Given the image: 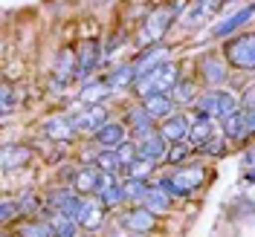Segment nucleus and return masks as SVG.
Returning <instances> with one entry per match:
<instances>
[{
	"instance_id": "nucleus-9",
	"label": "nucleus",
	"mask_w": 255,
	"mask_h": 237,
	"mask_svg": "<svg viewBox=\"0 0 255 237\" xmlns=\"http://www.w3.org/2000/svg\"><path fill=\"white\" fill-rule=\"evenodd\" d=\"M122 229L128 232H136V235H151L154 229H157V214L154 211H148L145 206H133L130 211L122 214Z\"/></svg>"
},
{
	"instance_id": "nucleus-18",
	"label": "nucleus",
	"mask_w": 255,
	"mask_h": 237,
	"mask_svg": "<svg viewBox=\"0 0 255 237\" xmlns=\"http://www.w3.org/2000/svg\"><path fill=\"white\" fill-rule=\"evenodd\" d=\"M215 136V119L206 113H197L191 116V130H189V142L194 145V151H200L203 145Z\"/></svg>"
},
{
	"instance_id": "nucleus-25",
	"label": "nucleus",
	"mask_w": 255,
	"mask_h": 237,
	"mask_svg": "<svg viewBox=\"0 0 255 237\" xmlns=\"http://www.w3.org/2000/svg\"><path fill=\"white\" fill-rule=\"evenodd\" d=\"M99 197H102V203H105V206H108V208H119V206H122V203H128L125 185H122V182H119L116 176H113L111 182H108V185L102 188V194H99Z\"/></svg>"
},
{
	"instance_id": "nucleus-11",
	"label": "nucleus",
	"mask_w": 255,
	"mask_h": 237,
	"mask_svg": "<svg viewBox=\"0 0 255 237\" xmlns=\"http://www.w3.org/2000/svg\"><path fill=\"white\" fill-rule=\"evenodd\" d=\"M79 203H81V194L73 188V185H70V188L52 191V194L47 197V208L49 211H61V214H70V217H76Z\"/></svg>"
},
{
	"instance_id": "nucleus-31",
	"label": "nucleus",
	"mask_w": 255,
	"mask_h": 237,
	"mask_svg": "<svg viewBox=\"0 0 255 237\" xmlns=\"http://www.w3.org/2000/svg\"><path fill=\"white\" fill-rule=\"evenodd\" d=\"M96 165H99L105 174H113V176L122 171V162H119V154H116V151H99Z\"/></svg>"
},
{
	"instance_id": "nucleus-40",
	"label": "nucleus",
	"mask_w": 255,
	"mask_h": 237,
	"mask_svg": "<svg viewBox=\"0 0 255 237\" xmlns=\"http://www.w3.org/2000/svg\"><path fill=\"white\" fill-rule=\"evenodd\" d=\"M111 237H145V235H136V232H128V229H122V232H113Z\"/></svg>"
},
{
	"instance_id": "nucleus-15",
	"label": "nucleus",
	"mask_w": 255,
	"mask_h": 237,
	"mask_svg": "<svg viewBox=\"0 0 255 237\" xmlns=\"http://www.w3.org/2000/svg\"><path fill=\"white\" fill-rule=\"evenodd\" d=\"M125 142H128V125L125 122H108V125L96 133V145H99L102 151H116L119 145H125Z\"/></svg>"
},
{
	"instance_id": "nucleus-14",
	"label": "nucleus",
	"mask_w": 255,
	"mask_h": 237,
	"mask_svg": "<svg viewBox=\"0 0 255 237\" xmlns=\"http://www.w3.org/2000/svg\"><path fill=\"white\" fill-rule=\"evenodd\" d=\"M171 203H174V194L168 188H162L159 182H154V185H148L145 188V197H142V203L139 206H145L148 211H154V214H165L168 208H171Z\"/></svg>"
},
{
	"instance_id": "nucleus-13",
	"label": "nucleus",
	"mask_w": 255,
	"mask_h": 237,
	"mask_svg": "<svg viewBox=\"0 0 255 237\" xmlns=\"http://www.w3.org/2000/svg\"><path fill=\"white\" fill-rule=\"evenodd\" d=\"M136 148H139V157L151 159V162H165L168 159V148H171V142L168 139H162L157 133H151V136H145V139H136Z\"/></svg>"
},
{
	"instance_id": "nucleus-30",
	"label": "nucleus",
	"mask_w": 255,
	"mask_h": 237,
	"mask_svg": "<svg viewBox=\"0 0 255 237\" xmlns=\"http://www.w3.org/2000/svg\"><path fill=\"white\" fill-rule=\"evenodd\" d=\"M154 168H157V162H151V159H145V157H136L125 168V174L133 176V179H148V176L154 174Z\"/></svg>"
},
{
	"instance_id": "nucleus-32",
	"label": "nucleus",
	"mask_w": 255,
	"mask_h": 237,
	"mask_svg": "<svg viewBox=\"0 0 255 237\" xmlns=\"http://www.w3.org/2000/svg\"><path fill=\"white\" fill-rule=\"evenodd\" d=\"M125 194H128V203H142L145 197V188H148V179H133V176H128L125 182Z\"/></svg>"
},
{
	"instance_id": "nucleus-29",
	"label": "nucleus",
	"mask_w": 255,
	"mask_h": 237,
	"mask_svg": "<svg viewBox=\"0 0 255 237\" xmlns=\"http://www.w3.org/2000/svg\"><path fill=\"white\" fill-rule=\"evenodd\" d=\"M171 98H174L177 104H191V101H197V84L191 79L177 81L174 90H171Z\"/></svg>"
},
{
	"instance_id": "nucleus-36",
	"label": "nucleus",
	"mask_w": 255,
	"mask_h": 237,
	"mask_svg": "<svg viewBox=\"0 0 255 237\" xmlns=\"http://www.w3.org/2000/svg\"><path fill=\"white\" fill-rule=\"evenodd\" d=\"M20 211L23 214H38V211H44V206L35 194H26V197H20Z\"/></svg>"
},
{
	"instance_id": "nucleus-24",
	"label": "nucleus",
	"mask_w": 255,
	"mask_h": 237,
	"mask_svg": "<svg viewBox=\"0 0 255 237\" xmlns=\"http://www.w3.org/2000/svg\"><path fill=\"white\" fill-rule=\"evenodd\" d=\"M29 159H32V151L26 145H6V148H3V171L23 168Z\"/></svg>"
},
{
	"instance_id": "nucleus-37",
	"label": "nucleus",
	"mask_w": 255,
	"mask_h": 237,
	"mask_svg": "<svg viewBox=\"0 0 255 237\" xmlns=\"http://www.w3.org/2000/svg\"><path fill=\"white\" fill-rule=\"evenodd\" d=\"M221 9V0H200V6L194 9V17H209V15H215Z\"/></svg>"
},
{
	"instance_id": "nucleus-20",
	"label": "nucleus",
	"mask_w": 255,
	"mask_h": 237,
	"mask_svg": "<svg viewBox=\"0 0 255 237\" xmlns=\"http://www.w3.org/2000/svg\"><path fill=\"white\" fill-rule=\"evenodd\" d=\"M55 81L58 84H70V81H76L79 79V55L73 52V49H64L61 55H58V61H55Z\"/></svg>"
},
{
	"instance_id": "nucleus-7",
	"label": "nucleus",
	"mask_w": 255,
	"mask_h": 237,
	"mask_svg": "<svg viewBox=\"0 0 255 237\" xmlns=\"http://www.w3.org/2000/svg\"><path fill=\"white\" fill-rule=\"evenodd\" d=\"M180 15L174 6H157V9H151V15L145 17V41H162V35L171 29V23H174V17Z\"/></svg>"
},
{
	"instance_id": "nucleus-4",
	"label": "nucleus",
	"mask_w": 255,
	"mask_h": 237,
	"mask_svg": "<svg viewBox=\"0 0 255 237\" xmlns=\"http://www.w3.org/2000/svg\"><path fill=\"white\" fill-rule=\"evenodd\" d=\"M194 104H197L200 113H206L212 119H226V116H232L235 110L244 107L241 98L232 93V90H209V93H203Z\"/></svg>"
},
{
	"instance_id": "nucleus-33",
	"label": "nucleus",
	"mask_w": 255,
	"mask_h": 237,
	"mask_svg": "<svg viewBox=\"0 0 255 237\" xmlns=\"http://www.w3.org/2000/svg\"><path fill=\"white\" fill-rule=\"evenodd\" d=\"M191 151H194V145H191L189 139H186V142H174L171 148H168V159H165V162H168V165H177V162L189 159Z\"/></svg>"
},
{
	"instance_id": "nucleus-6",
	"label": "nucleus",
	"mask_w": 255,
	"mask_h": 237,
	"mask_svg": "<svg viewBox=\"0 0 255 237\" xmlns=\"http://www.w3.org/2000/svg\"><path fill=\"white\" fill-rule=\"evenodd\" d=\"M229 76V61L223 55H215V52H206L200 61H197V79L203 81L206 87H221Z\"/></svg>"
},
{
	"instance_id": "nucleus-8",
	"label": "nucleus",
	"mask_w": 255,
	"mask_h": 237,
	"mask_svg": "<svg viewBox=\"0 0 255 237\" xmlns=\"http://www.w3.org/2000/svg\"><path fill=\"white\" fill-rule=\"evenodd\" d=\"M73 122H76V130L79 133H99L102 127L111 122V113H108V107L105 104H84V110L79 113V116H73Z\"/></svg>"
},
{
	"instance_id": "nucleus-19",
	"label": "nucleus",
	"mask_w": 255,
	"mask_h": 237,
	"mask_svg": "<svg viewBox=\"0 0 255 237\" xmlns=\"http://www.w3.org/2000/svg\"><path fill=\"white\" fill-rule=\"evenodd\" d=\"M76 55H79V79H87L96 67H99V61H102V47H99L96 38H90V41L81 44V49Z\"/></svg>"
},
{
	"instance_id": "nucleus-10",
	"label": "nucleus",
	"mask_w": 255,
	"mask_h": 237,
	"mask_svg": "<svg viewBox=\"0 0 255 237\" xmlns=\"http://www.w3.org/2000/svg\"><path fill=\"white\" fill-rule=\"evenodd\" d=\"M189 130H191V116H186V113H174V116L162 119V125H159V136L174 145V142H186V139H189Z\"/></svg>"
},
{
	"instance_id": "nucleus-2",
	"label": "nucleus",
	"mask_w": 255,
	"mask_h": 237,
	"mask_svg": "<svg viewBox=\"0 0 255 237\" xmlns=\"http://www.w3.org/2000/svg\"><path fill=\"white\" fill-rule=\"evenodd\" d=\"M203 182H206V168H203V165H183V168H177L171 176L159 179V185L168 188L174 197H189V194H194Z\"/></svg>"
},
{
	"instance_id": "nucleus-26",
	"label": "nucleus",
	"mask_w": 255,
	"mask_h": 237,
	"mask_svg": "<svg viewBox=\"0 0 255 237\" xmlns=\"http://www.w3.org/2000/svg\"><path fill=\"white\" fill-rule=\"evenodd\" d=\"M253 15H255V9H253V6H247V9H241V12H235L232 17H226V20H223L221 26L215 29V35H218V38H226L229 32H235L238 26H244L247 20H253Z\"/></svg>"
},
{
	"instance_id": "nucleus-34",
	"label": "nucleus",
	"mask_w": 255,
	"mask_h": 237,
	"mask_svg": "<svg viewBox=\"0 0 255 237\" xmlns=\"http://www.w3.org/2000/svg\"><path fill=\"white\" fill-rule=\"evenodd\" d=\"M226 145H229L226 133H223V136H221V133H215V136L200 148V154H209V157H223V154H226Z\"/></svg>"
},
{
	"instance_id": "nucleus-3",
	"label": "nucleus",
	"mask_w": 255,
	"mask_h": 237,
	"mask_svg": "<svg viewBox=\"0 0 255 237\" xmlns=\"http://www.w3.org/2000/svg\"><path fill=\"white\" fill-rule=\"evenodd\" d=\"M223 58L235 70H255V32H241L223 44Z\"/></svg>"
},
{
	"instance_id": "nucleus-39",
	"label": "nucleus",
	"mask_w": 255,
	"mask_h": 237,
	"mask_svg": "<svg viewBox=\"0 0 255 237\" xmlns=\"http://www.w3.org/2000/svg\"><path fill=\"white\" fill-rule=\"evenodd\" d=\"M244 119H247V127H250V133L255 136V107H244Z\"/></svg>"
},
{
	"instance_id": "nucleus-17",
	"label": "nucleus",
	"mask_w": 255,
	"mask_h": 237,
	"mask_svg": "<svg viewBox=\"0 0 255 237\" xmlns=\"http://www.w3.org/2000/svg\"><path fill=\"white\" fill-rule=\"evenodd\" d=\"M76 133L79 130H76L73 116H52L47 125H44V136H47L49 142H70Z\"/></svg>"
},
{
	"instance_id": "nucleus-1",
	"label": "nucleus",
	"mask_w": 255,
	"mask_h": 237,
	"mask_svg": "<svg viewBox=\"0 0 255 237\" xmlns=\"http://www.w3.org/2000/svg\"><path fill=\"white\" fill-rule=\"evenodd\" d=\"M177 81H180V67L174 61H165L159 64L157 70H151L148 76L136 79L133 90H136L139 98H145V95H154V93H171Z\"/></svg>"
},
{
	"instance_id": "nucleus-38",
	"label": "nucleus",
	"mask_w": 255,
	"mask_h": 237,
	"mask_svg": "<svg viewBox=\"0 0 255 237\" xmlns=\"http://www.w3.org/2000/svg\"><path fill=\"white\" fill-rule=\"evenodd\" d=\"M0 107H3V113L12 107V84H9V81L3 84V98H0Z\"/></svg>"
},
{
	"instance_id": "nucleus-5",
	"label": "nucleus",
	"mask_w": 255,
	"mask_h": 237,
	"mask_svg": "<svg viewBox=\"0 0 255 237\" xmlns=\"http://www.w3.org/2000/svg\"><path fill=\"white\" fill-rule=\"evenodd\" d=\"M105 211H108V206L102 203V197L99 194H87V197H81V203H79L76 223H79L84 232H96L105 223Z\"/></svg>"
},
{
	"instance_id": "nucleus-41",
	"label": "nucleus",
	"mask_w": 255,
	"mask_h": 237,
	"mask_svg": "<svg viewBox=\"0 0 255 237\" xmlns=\"http://www.w3.org/2000/svg\"><path fill=\"white\" fill-rule=\"evenodd\" d=\"M253 9H255V3H253Z\"/></svg>"
},
{
	"instance_id": "nucleus-28",
	"label": "nucleus",
	"mask_w": 255,
	"mask_h": 237,
	"mask_svg": "<svg viewBox=\"0 0 255 237\" xmlns=\"http://www.w3.org/2000/svg\"><path fill=\"white\" fill-rule=\"evenodd\" d=\"M111 84L108 81H93V84H87V87H81L79 98L84 101V104H102V98L105 95H111Z\"/></svg>"
},
{
	"instance_id": "nucleus-23",
	"label": "nucleus",
	"mask_w": 255,
	"mask_h": 237,
	"mask_svg": "<svg viewBox=\"0 0 255 237\" xmlns=\"http://www.w3.org/2000/svg\"><path fill=\"white\" fill-rule=\"evenodd\" d=\"M49 220V226H52V232H55V237H76V232H79L81 226L76 223V217H70V214H61V211H49L44 214Z\"/></svg>"
},
{
	"instance_id": "nucleus-21",
	"label": "nucleus",
	"mask_w": 255,
	"mask_h": 237,
	"mask_svg": "<svg viewBox=\"0 0 255 237\" xmlns=\"http://www.w3.org/2000/svg\"><path fill=\"white\" fill-rule=\"evenodd\" d=\"M223 125V133H226V139L229 142H247L253 133H250V127H247V119H244V107L241 110H235L232 116H226V119H221Z\"/></svg>"
},
{
	"instance_id": "nucleus-16",
	"label": "nucleus",
	"mask_w": 255,
	"mask_h": 237,
	"mask_svg": "<svg viewBox=\"0 0 255 237\" xmlns=\"http://www.w3.org/2000/svg\"><path fill=\"white\" fill-rule=\"evenodd\" d=\"M139 104H142L145 110L151 113V119H154V122H159V119H168V116H174V110H177V101L171 98V93L145 95Z\"/></svg>"
},
{
	"instance_id": "nucleus-12",
	"label": "nucleus",
	"mask_w": 255,
	"mask_h": 237,
	"mask_svg": "<svg viewBox=\"0 0 255 237\" xmlns=\"http://www.w3.org/2000/svg\"><path fill=\"white\" fill-rule=\"evenodd\" d=\"M125 125H128V130H133V136H136V139H145V136H151V133H157V130H159V125L151 119V113L145 110L142 104L128 110V122H125Z\"/></svg>"
},
{
	"instance_id": "nucleus-22",
	"label": "nucleus",
	"mask_w": 255,
	"mask_h": 237,
	"mask_svg": "<svg viewBox=\"0 0 255 237\" xmlns=\"http://www.w3.org/2000/svg\"><path fill=\"white\" fill-rule=\"evenodd\" d=\"M165 61H168V47H165V44H157V47L145 49L133 64H136V73H139V79H142V76H148L151 70H157L159 64H165Z\"/></svg>"
},
{
	"instance_id": "nucleus-35",
	"label": "nucleus",
	"mask_w": 255,
	"mask_h": 237,
	"mask_svg": "<svg viewBox=\"0 0 255 237\" xmlns=\"http://www.w3.org/2000/svg\"><path fill=\"white\" fill-rule=\"evenodd\" d=\"M20 214H23V211H20V200H9V197H6V200L0 203V220L3 223H12L15 217H20Z\"/></svg>"
},
{
	"instance_id": "nucleus-27",
	"label": "nucleus",
	"mask_w": 255,
	"mask_h": 237,
	"mask_svg": "<svg viewBox=\"0 0 255 237\" xmlns=\"http://www.w3.org/2000/svg\"><path fill=\"white\" fill-rule=\"evenodd\" d=\"M139 79V73H136V64H125V67H119L116 73H113L108 84H111L113 90H122V87H133Z\"/></svg>"
}]
</instances>
